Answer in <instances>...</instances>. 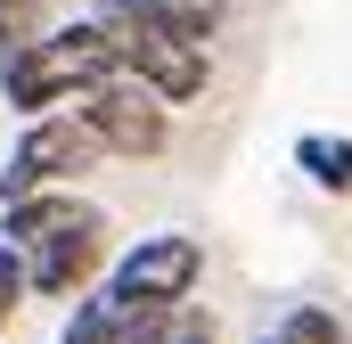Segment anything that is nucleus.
<instances>
[{
    "label": "nucleus",
    "instance_id": "nucleus-2",
    "mask_svg": "<svg viewBox=\"0 0 352 344\" xmlns=\"http://www.w3.org/2000/svg\"><path fill=\"white\" fill-rule=\"evenodd\" d=\"M90 25L107 33V50H115V74H131L140 90H156L164 107L205 98L213 66H205V50H197V41H180V33H164V25H148L131 0H98V8H90Z\"/></svg>",
    "mask_w": 352,
    "mask_h": 344
},
{
    "label": "nucleus",
    "instance_id": "nucleus-14",
    "mask_svg": "<svg viewBox=\"0 0 352 344\" xmlns=\"http://www.w3.org/2000/svg\"><path fill=\"white\" fill-rule=\"evenodd\" d=\"M16 303H25V255H16V246H0V328L16 320Z\"/></svg>",
    "mask_w": 352,
    "mask_h": 344
},
{
    "label": "nucleus",
    "instance_id": "nucleus-5",
    "mask_svg": "<svg viewBox=\"0 0 352 344\" xmlns=\"http://www.w3.org/2000/svg\"><path fill=\"white\" fill-rule=\"evenodd\" d=\"M90 164H98V140L82 131V115H74V107H58V115H33V123L16 131L8 164H0V205H16V197H41V189H74Z\"/></svg>",
    "mask_w": 352,
    "mask_h": 344
},
{
    "label": "nucleus",
    "instance_id": "nucleus-6",
    "mask_svg": "<svg viewBox=\"0 0 352 344\" xmlns=\"http://www.w3.org/2000/svg\"><path fill=\"white\" fill-rule=\"evenodd\" d=\"M98 279H107V222L25 255V295H41V303H82Z\"/></svg>",
    "mask_w": 352,
    "mask_h": 344
},
{
    "label": "nucleus",
    "instance_id": "nucleus-11",
    "mask_svg": "<svg viewBox=\"0 0 352 344\" xmlns=\"http://www.w3.org/2000/svg\"><path fill=\"white\" fill-rule=\"evenodd\" d=\"M263 344H344V320H336L328 303H295V312H287Z\"/></svg>",
    "mask_w": 352,
    "mask_h": 344
},
{
    "label": "nucleus",
    "instance_id": "nucleus-4",
    "mask_svg": "<svg viewBox=\"0 0 352 344\" xmlns=\"http://www.w3.org/2000/svg\"><path fill=\"white\" fill-rule=\"evenodd\" d=\"M74 115H82V131L98 140V156L156 164V156L173 148V107H164L156 90H140L131 74H107L98 90H82V98H74Z\"/></svg>",
    "mask_w": 352,
    "mask_h": 344
},
{
    "label": "nucleus",
    "instance_id": "nucleus-9",
    "mask_svg": "<svg viewBox=\"0 0 352 344\" xmlns=\"http://www.w3.org/2000/svg\"><path fill=\"white\" fill-rule=\"evenodd\" d=\"M295 172L311 189H328V197H352V140L344 131H303L295 140Z\"/></svg>",
    "mask_w": 352,
    "mask_h": 344
},
{
    "label": "nucleus",
    "instance_id": "nucleus-12",
    "mask_svg": "<svg viewBox=\"0 0 352 344\" xmlns=\"http://www.w3.org/2000/svg\"><path fill=\"white\" fill-rule=\"evenodd\" d=\"M50 33V0H0V50H25Z\"/></svg>",
    "mask_w": 352,
    "mask_h": 344
},
{
    "label": "nucleus",
    "instance_id": "nucleus-3",
    "mask_svg": "<svg viewBox=\"0 0 352 344\" xmlns=\"http://www.w3.org/2000/svg\"><path fill=\"white\" fill-rule=\"evenodd\" d=\"M197 279H205V246L188 238V230H156V238H131L123 255L107 262V295L123 303V312H180L188 295H197Z\"/></svg>",
    "mask_w": 352,
    "mask_h": 344
},
{
    "label": "nucleus",
    "instance_id": "nucleus-1",
    "mask_svg": "<svg viewBox=\"0 0 352 344\" xmlns=\"http://www.w3.org/2000/svg\"><path fill=\"white\" fill-rule=\"evenodd\" d=\"M115 74V50H107V33L98 25H50L41 41H25V50H0V98L33 123V115H58V107H74L82 90H98Z\"/></svg>",
    "mask_w": 352,
    "mask_h": 344
},
{
    "label": "nucleus",
    "instance_id": "nucleus-8",
    "mask_svg": "<svg viewBox=\"0 0 352 344\" xmlns=\"http://www.w3.org/2000/svg\"><path fill=\"white\" fill-rule=\"evenodd\" d=\"M156 320H164V312H123L107 287H90L82 303H74V320H66V336H58V344H148V336H156Z\"/></svg>",
    "mask_w": 352,
    "mask_h": 344
},
{
    "label": "nucleus",
    "instance_id": "nucleus-13",
    "mask_svg": "<svg viewBox=\"0 0 352 344\" xmlns=\"http://www.w3.org/2000/svg\"><path fill=\"white\" fill-rule=\"evenodd\" d=\"M148 344H221V328H213L197 303H180V312H164V320H156V336H148Z\"/></svg>",
    "mask_w": 352,
    "mask_h": 344
},
{
    "label": "nucleus",
    "instance_id": "nucleus-7",
    "mask_svg": "<svg viewBox=\"0 0 352 344\" xmlns=\"http://www.w3.org/2000/svg\"><path fill=\"white\" fill-rule=\"evenodd\" d=\"M107 213L90 205L82 189H41V197H16V205H0V246H16V255H33V246H50V238H74V230H98Z\"/></svg>",
    "mask_w": 352,
    "mask_h": 344
},
{
    "label": "nucleus",
    "instance_id": "nucleus-10",
    "mask_svg": "<svg viewBox=\"0 0 352 344\" xmlns=\"http://www.w3.org/2000/svg\"><path fill=\"white\" fill-rule=\"evenodd\" d=\"M131 8H140L148 25L180 33V41H197V50H205V41L230 25V0H131Z\"/></svg>",
    "mask_w": 352,
    "mask_h": 344
}]
</instances>
